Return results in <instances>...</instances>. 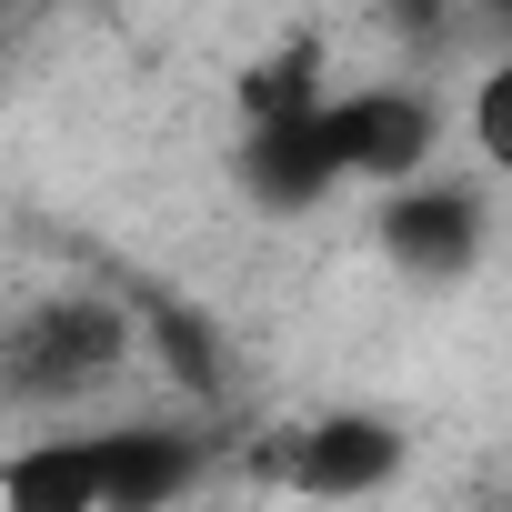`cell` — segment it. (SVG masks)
<instances>
[{
  "label": "cell",
  "instance_id": "cell-1",
  "mask_svg": "<svg viewBox=\"0 0 512 512\" xmlns=\"http://www.w3.org/2000/svg\"><path fill=\"white\" fill-rule=\"evenodd\" d=\"M121 352H131V312L101 302V292H81V302H51V312L11 322V362H0V372H11L21 402H61V392L121 372Z\"/></svg>",
  "mask_w": 512,
  "mask_h": 512
},
{
  "label": "cell",
  "instance_id": "cell-2",
  "mask_svg": "<svg viewBox=\"0 0 512 512\" xmlns=\"http://www.w3.org/2000/svg\"><path fill=\"white\" fill-rule=\"evenodd\" d=\"M262 472H282V482L312 492V502H362V492H382V482L402 472V432H392L382 412H322V422H302L292 442H272Z\"/></svg>",
  "mask_w": 512,
  "mask_h": 512
},
{
  "label": "cell",
  "instance_id": "cell-3",
  "mask_svg": "<svg viewBox=\"0 0 512 512\" xmlns=\"http://www.w3.org/2000/svg\"><path fill=\"white\" fill-rule=\"evenodd\" d=\"M442 141V111L432 91H332V151L352 181H382V191H412L422 161Z\"/></svg>",
  "mask_w": 512,
  "mask_h": 512
},
{
  "label": "cell",
  "instance_id": "cell-4",
  "mask_svg": "<svg viewBox=\"0 0 512 512\" xmlns=\"http://www.w3.org/2000/svg\"><path fill=\"white\" fill-rule=\"evenodd\" d=\"M382 251H392L412 282H462L482 262V201L462 181H412L382 211Z\"/></svg>",
  "mask_w": 512,
  "mask_h": 512
},
{
  "label": "cell",
  "instance_id": "cell-5",
  "mask_svg": "<svg viewBox=\"0 0 512 512\" xmlns=\"http://www.w3.org/2000/svg\"><path fill=\"white\" fill-rule=\"evenodd\" d=\"M211 442L181 432V422H121L101 432V512H171L191 482H201Z\"/></svg>",
  "mask_w": 512,
  "mask_h": 512
},
{
  "label": "cell",
  "instance_id": "cell-6",
  "mask_svg": "<svg viewBox=\"0 0 512 512\" xmlns=\"http://www.w3.org/2000/svg\"><path fill=\"white\" fill-rule=\"evenodd\" d=\"M342 151H332V111L272 121V131H241V191L262 211H312L322 191H342Z\"/></svg>",
  "mask_w": 512,
  "mask_h": 512
},
{
  "label": "cell",
  "instance_id": "cell-7",
  "mask_svg": "<svg viewBox=\"0 0 512 512\" xmlns=\"http://www.w3.org/2000/svg\"><path fill=\"white\" fill-rule=\"evenodd\" d=\"M0 502L11 512H101V432L21 442L11 472H0Z\"/></svg>",
  "mask_w": 512,
  "mask_h": 512
},
{
  "label": "cell",
  "instance_id": "cell-8",
  "mask_svg": "<svg viewBox=\"0 0 512 512\" xmlns=\"http://www.w3.org/2000/svg\"><path fill=\"white\" fill-rule=\"evenodd\" d=\"M302 111H332L312 41H292V51H272V61L241 71V131H272V121H302Z\"/></svg>",
  "mask_w": 512,
  "mask_h": 512
},
{
  "label": "cell",
  "instance_id": "cell-9",
  "mask_svg": "<svg viewBox=\"0 0 512 512\" xmlns=\"http://www.w3.org/2000/svg\"><path fill=\"white\" fill-rule=\"evenodd\" d=\"M141 322H151V342H161V362H171V382L211 402V392H221V342H211V322H201L191 302H151Z\"/></svg>",
  "mask_w": 512,
  "mask_h": 512
},
{
  "label": "cell",
  "instance_id": "cell-10",
  "mask_svg": "<svg viewBox=\"0 0 512 512\" xmlns=\"http://www.w3.org/2000/svg\"><path fill=\"white\" fill-rule=\"evenodd\" d=\"M472 151H482L492 171H512V61H492V71L472 81Z\"/></svg>",
  "mask_w": 512,
  "mask_h": 512
}]
</instances>
